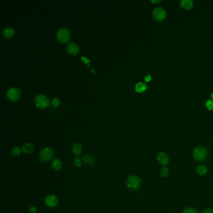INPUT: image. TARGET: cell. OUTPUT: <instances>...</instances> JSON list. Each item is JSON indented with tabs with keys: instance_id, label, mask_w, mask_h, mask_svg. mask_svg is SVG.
I'll return each mask as SVG.
<instances>
[{
	"instance_id": "10",
	"label": "cell",
	"mask_w": 213,
	"mask_h": 213,
	"mask_svg": "<svg viewBox=\"0 0 213 213\" xmlns=\"http://www.w3.org/2000/svg\"><path fill=\"white\" fill-rule=\"evenodd\" d=\"M67 51L71 55H76L79 52V47L76 43H70L67 46Z\"/></svg>"
},
{
	"instance_id": "2",
	"label": "cell",
	"mask_w": 213,
	"mask_h": 213,
	"mask_svg": "<svg viewBox=\"0 0 213 213\" xmlns=\"http://www.w3.org/2000/svg\"><path fill=\"white\" fill-rule=\"evenodd\" d=\"M141 179L136 175L129 176L126 181V185L129 189L131 190L139 189L141 186Z\"/></svg>"
},
{
	"instance_id": "27",
	"label": "cell",
	"mask_w": 213,
	"mask_h": 213,
	"mask_svg": "<svg viewBox=\"0 0 213 213\" xmlns=\"http://www.w3.org/2000/svg\"><path fill=\"white\" fill-rule=\"evenodd\" d=\"M202 213H213V209L211 208H207L202 211Z\"/></svg>"
},
{
	"instance_id": "24",
	"label": "cell",
	"mask_w": 213,
	"mask_h": 213,
	"mask_svg": "<svg viewBox=\"0 0 213 213\" xmlns=\"http://www.w3.org/2000/svg\"><path fill=\"white\" fill-rule=\"evenodd\" d=\"M206 107L209 110H212L213 109V101L212 100H208L206 102Z\"/></svg>"
},
{
	"instance_id": "23",
	"label": "cell",
	"mask_w": 213,
	"mask_h": 213,
	"mask_svg": "<svg viewBox=\"0 0 213 213\" xmlns=\"http://www.w3.org/2000/svg\"><path fill=\"white\" fill-rule=\"evenodd\" d=\"M74 165L76 166V167H80L82 165V161H81V159L79 158V157H76V158L74 159Z\"/></svg>"
},
{
	"instance_id": "11",
	"label": "cell",
	"mask_w": 213,
	"mask_h": 213,
	"mask_svg": "<svg viewBox=\"0 0 213 213\" xmlns=\"http://www.w3.org/2000/svg\"><path fill=\"white\" fill-rule=\"evenodd\" d=\"M34 150V146L32 143H26L22 146V151L24 153L29 154L32 153Z\"/></svg>"
},
{
	"instance_id": "20",
	"label": "cell",
	"mask_w": 213,
	"mask_h": 213,
	"mask_svg": "<svg viewBox=\"0 0 213 213\" xmlns=\"http://www.w3.org/2000/svg\"><path fill=\"white\" fill-rule=\"evenodd\" d=\"M21 153V149L19 147H17V146H16V147L13 148V149H12V151H11L12 154L13 155V156H18L19 155H20Z\"/></svg>"
},
{
	"instance_id": "17",
	"label": "cell",
	"mask_w": 213,
	"mask_h": 213,
	"mask_svg": "<svg viewBox=\"0 0 213 213\" xmlns=\"http://www.w3.org/2000/svg\"><path fill=\"white\" fill-rule=\"evenodd\" d=\"M146 89H147V85L144 83H137L135 86V90L137 92H144L146 90Z\"/></svg>"
},
{
	"instance_id": "7",
	"label": "cell",
	"mask_w": 213,
	"mask_h": 213,
	"mask_svg": "<svg viewBox=\"0 0 213 213\" xmlns=\"http://www.w3.org/2000/svg\"><path fill=\"white\" fill-rule=\"evenodd\" d=\"M153 16L156 21H161L166 18V12L162 8H156L153 11Z\"/></svg>"
},
{
	"instance_id": "18",
	"label": "cell",
	"mask_w": 213,
	"mask_h": 213,
	"mask_svg": "<svg viewBox=\"0 0 213 213\" xmlns=\"http://www.w3.org/2000/svg\"><path fill=\"white\" fill-rule=\"evenodd\" d=\"M196 172H198V174L200 176H204L207 172V169L206 166L203 165H199L197 167Z\"/></svg>"
},
{
	"instance_id": "13",
	"label": "cell",
	"mask_w": 213,
	"mask_h": 213,
	"mask_svg": "<svg viewBox=\"0 0 213 213\" xmlns=\"http://www.w3.org/2000/svg\"><path fill=\"white\" fill-rule=\"evenodd\" d=\"M72 150L73 153L76 155V156H79L81 154L82 152V146L81 144H79V143H75L73 144V147H72Z\"/></svg>"
},
{
	"instance_id": "19",
	"label": "cell",
	"mask_w": 213,
	"mask_h": 213,
	"mask_svg": "<svg viewBox=\"0 0 213 213\" xmlns=\"http://www.w3.org/2000/svg\"><path fill=\"white\" fill-rule=\"evenodd\" d=\"M170 174V171L167 167H163L160 170V175L162 177H166Z\"/></svg>"
},
{
	"instance_id": "15",
	"label": "cell",
	"mask_w": 213,
	"mask_h": 213,
	"mask_svg": "<svg viewBox=\"0 0 213 213\" xmlns=\"http://www.w3.org/2000/svg\"><path fill=\"white\" fill-rule=\"evenodd\" d=\"M181 6L184 10H189L193 6V2L191 0H183L181 2Z\"/></svg>"
},
{
	"instance_id": "30",
	"label": "cell",
	"mask_w": 213,
	"mask_h": 213,
	"mask_svg": "<svg viewBox=\"0 0 213 213\" xmlns=\"http://www.w3.org/2000/svg\"><path fill=\"white\" fill-rule=\"evenodd\" d=\"M91 71H92V73L93 74H95V72L94 71V69H91Z\"/></svg>"
},
{
	"instance_id": "21",
	"label": "cell",
	"mask_w": 213,
	"mask_h": 213,
	"mask_svg": "<svg viewBox=\"0 0 213 213\" xmlns=\"http://www.w3.org/2000/svg\"><path fill=\"white\" fill-rule=\"evenodd\" d=\"M183 213H198V211L193 207H186L184 209Z\"/></svg>"
},
{
	"instance_id": "12",
	"label": "cell",
	"mask_w": 213,
	"mask_h": 213,
	"mask_svg": "<svg viewBox=\"0 0 213 213\" xmlns=\"http://www.w3.org/2000/svg\"><path fill=\"white\" fill-rule=\"evenodd\" d=\"M52 167L53 168V170L58 171H60L62 167H63V164H62L61 161L59 159H55L54 161H53L52 163Z\"/></svg>"
},
{
	"instance_id": "8",
	"label": "cell",
	"mask_w": 213,
	"mask_h": 213,
	"mask_svg": "<svg viewBox=\"0 0 213 213\" xmlns=\"http://www.w3.org/2000/svg\"><path fill=\"white\" fill-rule=\"evenodd\" d=\"M45 203L48 206L54 207L58 204V199L55 195H48L45 198Z\"/></svg>"
},
{
	"instance_id": "5",
	"label": "cell",
	"mask_w": 213,
	"mask_h": 213,
	"mask_svg": "<svg viewBox=\"0 0 213 213\" xmlns=\"http://www.w3.org/2000/svg\"><path fill=\"white\" fill-rule=\"evenodd\" d=\"M53 157V150L50 148H44L39 153V159L41 161L47 162L49 161Z\"/></svg>"
},
{
	"instance_id": "26",
	"label": "cell",
	"mask_w": 213,
	"mask_h": 213,
	"mask_svg": "<svg viewBox=\"0 0 213 213\" xmlns=\"http://www.w3.org/2000/svg\"><path fill=\"white\" fill-rule=\"evenodd\" d=\"M29 212H32V213H36V212H37V209H36V207H34V206H32V207H29Z\"/></svg>"
},
{
	"instance_id": "28",
	"label": "cell",
	"mask_w": 213,
	"mask_h": 213,
	"mask_svg": "<svg viewBox=\"0 0 213 213\" xmlns=\"http://www.w3.org/2000/svg\"><path fill=\"white\" fill-rule=\"evenodd\" d=\"M144 79L146 82H149L151 81V76L149 74L146 75V76L144 77Z\"/></svg>"
},
{
	"instance_id": "22",
	"label": "cell",
	"mask_w": 213,
	"mask_h": 213,
	"mask_svg": "<svg viewBox=\"0 0 213 213\" xmlns=\"http://www.w3.org/2000/svg\"><path fill=\"white\" fill-rule=\"evenodd\" d=\"M60 104V101L58 98H54L51 101V105L53 107H57Z\"/></svg>"
},
{
	"instance_id": "9",
	"label": "cell",
	"mask_w": 213,
	"mask_h": 213,
	"mask_svg": "<svg viewBox=\"0 0 213 213\" xmlns=\"http://www.w3.org/2000/svg\"><path fill=\"white\" fill-rule=\"evenodd\" d=\"M157 160L163 166H166L169 163V157L164 152H160L157 156Z\"/></svg>"
},
{
	"instance_id": "31",
	"label": "cell",
	"mask_w": 213,
	"mask_h": 213,
	"mask_svg": "<svg viewBox=\"0 0 213 213\" xmlns=\"http://www.w3.org/2000/svg\"><path fill=\"white\" fill-rule=\"evenodd\" d=\"M211 97H212V98L213 99V92H212V94H211Z\"/></svg>"
},
{
	"instance_id": "25",
	"label": "cell",
	"mask_w": 213,
	"mask_h": 213,
	"mask_svg": "<svg viewBox=\"0 0 213 213\" xmlns=\"http://www.w3.org/2000/svg\"><path fill=\"white\" fill-rule=\"evenodd\" d=\"M81 60L84 62V63H85V64H88V67H89V68H91L90 67V64H89V63H90V60H89V59H88V58H86V57H84V56H82L81 57Z\"/></svg>"
},
{
	"instance_id": "16",
	"label": "cell",
	"mask_w": 213,
	"mask_h": 213,
	"mask_svg": "<svg viewBox=\"0 0 213 213\" xmlns=\"http://www.w3.org/2000/svg\"><path fill=\"white\" fill-rule=\"evenodd\" d=\"M14 34H15L14 29L10 27L6 28L3 31L4 36L8 39L12 38L13 36V35H14Z\"/></svg>"
},
{
	"instance_id": "3",
	"label": "cell",
	"mask_w": 213,
	"mask_h": 213,
	"mask_svg": "<svg viewBox=\"0 0 213 213\" xmlns=\"http://www.w3.org/2000/svg\"><path fill=\"white\" fill-rule=\"evenodd\" d=\"M57 40L62 43H66L69 41L71 38L69 30L66 28H61L57 30L56 33Z\"/></svg>"
},
{
	"instance_id": "1",
	"label": "cell",
	"mask_w": 213,
	"mask_h": 213,
	"mask_svg": "<svg viewBox=\"0 0 213 213\" xmlns=\"http://www.w3.org/2000/svg\"><path fill=\"white\" fill-rule=\"evenodd\" d=\"M208 157V151L203 146H198L193 151V158L195 160L201 162L206 161Z\"/></svg>"
},
{
	"instance_id": "14",
	"label": "cell",
	"mask_w": 213,
	"mask_h": 213,
	"mask_svg": "<svg viewBox=\"0 0 213 213\" xmlns=\"http://www.w3.org/2000/svg\"><path fill=\"white\" fill-rule=\"evenodd\" d=\"M83 160L84 163L88 165H92L95 163V158L91 154H86L83 156Z\"/></svg>"
},
{
	"instance_id": "6",
	"label": "cell",
	"mask_w": 213,
	"mask_h": 213,
	"mask_svg": "<svg viewBox=\"0 0 213 213\" xmlns=\"http://www.w3.org/2000/svg\"><path fill=\"white\" fill-rule=\"evenodd\" d=\"M6 96L11 101H16L20 98L21 92L17 88H11L8 90Z\"/></svg>"
},
{
	"instance_id": "4",
	"label": "cell",
	"mask_w": 213,
	"mask_h": 213,
	"mask_svg": "<svg viewBox=\"0 0 213 213\" xmlns=\"http://www.w3.org/2000/svg\"><path fill=\"white\" fill-rule=\"evenodd\" d=\"M34 102L37 107L42 109L47 108L50 105V101H49L48 97L44 95L36 96L35 97Z\"/></svg>"
},
{
	"instance_id": "29",
	"label": "cell",
	"mask_w": 213,
	"mask_h": 213,
	"mask_svg": "<svg viewBox=\"0 0 213 213\" xmlns=\"http://www.w3.org/2000/svg\"><path fill=\"white\" fill-rule=\"evenodd\" d=\"M151 2L153 3H159V2H160V1H151Z\"/></svg>"
}]
</instances>
